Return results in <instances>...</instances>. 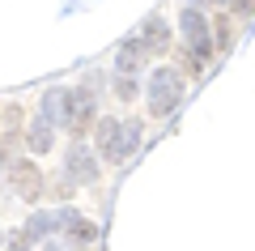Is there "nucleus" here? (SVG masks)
<instances>
[{"label":"nucleus","mask_w":255,"mask_h":251,"mask_svg":"<svg viewBox=\"0 0 255 251\" xmlns=\"http://www.w3.org/2000/svg\"><path fill=\"white\" fill-rule=\"evenodd\" d=\"M179 94H183V77L174 68H157L153 72V90H149V111L153 115H170L179 107Z\"/></svg>","instance_id":"obj_1"},{"label":"nucleus","mask_w":255,"mask_h":251,"mask_svg":"<svg viewBox=\"0 0 255 251\" xmlns=\"http://www.w3.org/2000/svg\"><path fill=\"white\" fill-rule=\"evenodd\" d=\"M9 179H13V188H17V196L26 205H38V196H43V171H38L34 162H13Z\"/></svg>","instance_id":"obj_2"},{"label":"nucleus","mask_w":255,"mask_h":251,"mask_svg":"<svg viewBox=\"0 0 255 251\" xmlns=\"http://www.w3.org/2000/svg\"><path fill=\"white\" fill-rule=\"evenodd\" d=\"M17 124H21V107H4V115H0V162L4 166L17 162V141H21Z\"/></svg>","instance_id":"obj_3"},{"label":"nucleus","mask_w":255,"mask_h":251,"mask_svg":"<svg viewBox=\"0 0 255 251\" xmlns=\"http://www.w3.org/2000/svg\"><path fill=\"white\" fill-rule=\"evenodd\" d=\"M90 119H94V94H90V90L68 94V132L81 136L85 128H90Z\"/></svg>","instance_id":"obj_4"},{"label":"nucleus","mask_w":255,"mask_h":251,"mask_svg":"<svg viewBox=\"0 0 255 251\" xmlns=\"http://www.w3.org/2000/svg\"><path fill=\"white\" fill-rule=\"evenodd\" d=\"M68 183H94L98 179V166H94V158H90V149L85 145H73L68 149Z\"/></svg>","instance_id":"obj_5"},{"label":"nucleus","mask_w":255,"mask_h":251,"mask_svg":"<svg viewBox=\"0 0 255 251\" xmlns=\"http://www.w3.org/2000/svg\"><path fill=\"white\" fill-rule=\"evenodd\" d=\"M145 55H149V47L140 43V38H128L124 47H119V55H115V68H119V77H132V72L145 64Z\"/></svg>","instance_id":"obj_6"},{"label":"nucleus","mask_w":255,"mask_h":251,"mask_svg":"<svg viewBox=\"0 0 255 251\" xmlns=\"http://www.w3.org/2000/svg\"><path fill=\"white\" fill-rule=\"evenodd\" d=\"M94 136H98L102 158H107V162H119V124H115V119H98Z\"/></svg>","instance_id":"obj_7"},{"label":"nucleus","mask_w":255,"mask_h":251,"mask_svg":"<svg viewBox=\"0 0 255 251\" xmlns=\"http://www.w3.org/2000/svg\"><path fill=\"white\" fill-rule=\"evenodd\" d=\"M43 119L47 124H68V94L64 90H51L43 98Z\"/></svg>","instance_id":"obj_8"},{"label":"nucleus","mask_w":255,"mask_h":251,"mask_svg":"<svg viewBox=\"0 0 255 251\" xmlns=\"http://www.w3.org/2000/svg\"><path fill=\"white\" fill-rule=\"evenodd\" d=\"M179 30L187 34V43H196V38H209V21H204V13H200V9H183Z\"/></svg>","instance_id":"obj_9"},{"label":"nucleus","mask_w":255,"mask_h":251,"mask_svg":"<svg viewBox=\"0 0 255 251\" xmlns=\"http://www.w3.org/2000/svg\"><path fill=\"white\" fill-rule=\"evenodd\" d=\"M26 145H30V153H47L51 149V124H47L43 115L26 128Z\"/></svg>","instance_id":"obj_10"},{"label":"nucleus","mask_w":255,"mask_h":251,"mask_svg":"<svg viewBox=\"0 0 255 251\" xmlns=\"http://www.w3.org/2000/svg\"><path fill=\"white\" fill-rule=\"evenodd\" d=\"M140 43H145L149 51H166V47H170L166 21H162V17H149V21H145V38H140Z\"/></svg>","instance_id":"obj_11"},{"label":"nucleus","mask_w":255,"mask_h":251,"mask_svg":"<svg viewBox=\"0 0 255 251\" xmlns=\"http://www.w3.org/2000/svg\"><path fill=\"white\" fill-rule=\"evenodd\" d=\"M64 230H68V239H73V243H94V239H98V226H94V222H81L77 213L64 217Z\"/></svg>","instance_id":"obj_12"},{"label":"nucleus","mask_w":255,"mask_h":251,"mask_svg":"<svg viewBox=\"0 0 255 251\" xmlns=\"http://www.w3.org/2000/svg\"><path fill=\"white\" fill-rule=\"evenodd\" d=\"M64 217H68V209H64V213H38V217H30L26 234L30 239H43V234H51L55 226H64Z\"/></svg>","instance_id":"obj_13"},{"label":"nucleus","mask_w":255,"mask_h":251,"mask_svg":"<svg viewBox=\"0 0 255 251\" xmlns=\"http://www.w3.org/2000/svg\"><path fill=\"white\" fill-rule=\"evenodd\" d=\"M136 145H140V124L136 119H132V124H119V162L136 149Z\"/></svg>","instance_id":"obj_14"},{"label":"nucleus","mask_w":255,"mask_h":251,"mask_svg":"<svg viewBox=\"0 0 255 251\" xmlns=\"http://www.w3.org/2000/svg\"><path fill=\"white\" fill-rule=\"evenodd\" d=\"M115 94H119L124 102H132V94H136V85H132V77H119V81H115Z\"/></svg>","instance_id":"obj_15"},{"label":"nucleus","mask_w":255,"mask_h":251,"mask_svg":"<svg viewBox=\"0 0 255 251\" xmlns=\"http://www.w3.org/2000/svg\"><path fill=\"white\" fill-rule=\"evenodd\" d=\"M9 251H30V234H26V230H21V234H13Z\"/></svg>","instance_id":"obj_16"},{"label":"nucleus","mask_w":255,"mask_h":251,"mask_svg":"<svg viewBox=\"0 0 255 251\" xmlns=\"http://www.w3.org/2000/svg\"><path fill=\"white\" fill-rule=\"evenodd\" d=\"M226 9H234V13H251V9H255V0H230Z\"/></svg>","instance_id":"obj_17"},{"label":"nucleus","mask_w":255,"mask_h":251,"mask_svg":"<svg viewBox=\"0 0 255 251\" xmlns=\"http://www.w3.org/2000/svg\"><path fill=\"white\" fill-rule=\"evenodd\" d=\"M196 4H209V0H196ZM221 4H230V0H221Z\"/></svg>","instance_id":"obj_18"},{"label":"nucleus","mask_w":255,"mask_h":251,"mask_svg":"<svg viewBox=\"0 0 255 251\" xmlns=\"http://www.w3.org/2000/svg\"><path fill=\"white\" fill-rule=\"evenodd\" d=\"M47 251H60V247H47Z\"/></svg>","instance_id":"obj_19"}]
</instances>
